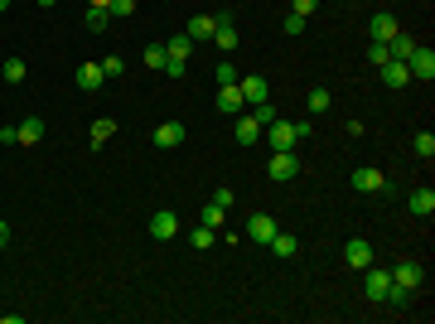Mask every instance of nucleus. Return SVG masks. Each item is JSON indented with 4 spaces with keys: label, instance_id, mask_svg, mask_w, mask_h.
Masks as SVG:
<instances>
[{
    "label": "nucleus",
    "instance_id": "1",
    "mask_svg": "<svg viewBox=\"0 0 435 324\" xmlns=\"http://www.w3.org/2000/svg\"><path fill=\"white\" fill-rule=\"evenodd\" d=\"M266 174H271V179H295V174H300V155H295V150H271Z\"/></svg>",
    "mask_w": 435,
    "mask_h": 324
},
{
    "label": "nucleus",
    "instance_id": "2",
    "mask_svg": "<svg viewBox=\"0 0 435 324\" xmlns=\"http://www.w3.org/2000/svg\"><path fill=\"white\" fill-rule=\"evenodd\" d=\"M407 68H411V78L431 82V78H435V54H431V49H421V44H416V49H411V58H407Z\"/></svg>",
    "mask_w": 435,
    "mask_h": 324
},
{
    "label": "nucleus",
    "instance_id": "3",
    "mask_svg": "<svg viewBox=\"0 0 435 324\" xmlns=\"http://www.w3.org/2000/svg\"><path fill=\"white\" fill-rule=\"evenodd\" d=\"M266 131H271V150H295V145H300V140H295V121H281V116H276Z\"/></svg>",
    "mask_w": 435,
    "mask_h": 324
},
{
    "label": "nucleus",
    "instance_id": "4",
    "mask_svg": "<svg viewBox=\"0 0 435 324\" xmlns=\"http://www.w3.org/2000/svg\"><path fill=\"white\" fill-rule=\"evenodd\" d=\"M354 189L358 194H382V189H387V174H378V169L363 164V169H354ZM387 194H392V189H387Z\"/></svg>",
    "mask_w": 435,
    "mask_h": 324
},
{
    "label": "nucleus",
    "instance_id": "5",
    "mask_svg": "<svg viewBox=\"0 0 435 324\" xmlns=\"http://www.w3.org/2000/svg\"><path fill=\"white\" fill-rule=\"evenodd\" d=\"M247 238H252V242H271L276 238V218L271 213H252L247 218Z\"/></svg>",
    "mask_w": 435,
    "mask_h": 324
},
{
    "label": "nucleus",
    "instance_id": "6",
    "mask_svg": "<svg viewBox=\"0 0 435 324\" xmlns=\"http://www.w3.org/2000/svg\"><path fill=\"white\" fill-rule=\"evenodd\" d=\"M387 286H392V271H373V267L363 271V296H368V300H382V296H387Z\"/></svg>",
    "mask_w": 435,
    "mask_h": 324
},
{
    "label": "nucleus",
    "instance_id": "7",
    "mask_svg": "<svg viewBox=\"0 0 435 324\" xmlns=\"http://www.w3.org/2000/svg\"><path fill=\"white\" fill-rule=\"evenodd\" d=\"M150 233H155L160 242H169V238L179 233V218H174V208H155V218H150Z\"/></svg>",
    "mask_w": 435,
    "mask_h": 324
},
{
    "label": "nucleus",
    "instance_id": "8",
    "mask_svg": "<svg viewBox=\"0 0 435 324\" xmlns=\"http://www.w3.org/2000/svg\"><path fill=\"white\" fill-rule=\"evenodd\" d=\"M155 145H160V150L184 145V121H160V126H155Z\"/></svg>",
    "mask_w": 435,
    "mask_h": 324
},
{
    "label": "nucleus",
    "instance_id": "9",
    "mask_svg": "<svg viewBox=\"0 0 435 324\" xmlns=\"http://www.w3.org/2000/svg\"><path fill=\"white\" fill-rule=\"evenodd\" d=\"M218 25H213V44L218 49H222V54H232V49H237V29H232V20H227V15H213Z\"/></svg>",
    "mask_w": 435,
    "mask_h": 324
},
{
    "label": "nucleus",
    "instance_id": "10",
    "mask_svg": "<svg viewBox=\"0 0 435 324\" xmlns=\"http://www.w3.org/2000/svg\"><path fill=\"white\" fill-rule=\"evenodd\" d=\"M232 135H237V145H256V140H261V126H256V116H242V111H237V121H232Z\"/></svg>",
    "mask_w": 435,
    "mask_h": 324
},
{
    "label": "nucleus",
    "instance_id": "11",
    "mask_svg": "<svg viewBox=\"0 0 435 324\" xmlns=\"http://www.w3.org/2000/svg\"><path fill=\"white\" fill-rule=\"evenodd\" d=\"M344 262H349L354 271H368V267H373V247H368V242H358V238H354V242L344 247Z\"/></svg>",
    "mask_w": 435,
    "mask_h": 324
},
{
    "label": "nucleus",
    "instance_id": "12",
    "mask_svg": "<svg viewBox=\"0 0 435 324\" xmlns=\"http://www.w3.org/2000/svg\"><path fill=\"white\" fill-rule=\"evenodd\" d=\"M382 82H387V87H407L411 68L402 63V58H387V63H382Z\"/></svg>",
    "mask_w": 435,
    "mask_h": 324
},
{
    "label": "nucleus",
    "instance_id": "13",
    "mask_svg": "<svg viewBox=\"0 0 435 324\" xmlns=\"http://www.w3.org/2000/svg\"><path fill=\"white\" fill-rule=\"evenodd\" d=\"M392 281H402V286L416 291V286L426 281V267H421V262H402V267H392Z\"/></svg>",
    "mask_w": 435,
    "mask_h": 324
},
{
    "label": "nucleus",
    "instance_id": "14",
    "mask_svg": "<svg viewBox=\"0 0 435 324\" xmlns=\"http://www.w3.org/2000/svg\"><path fill=\"white\" fill-rule=\"evenodd\" d=\"M237 87H242V102H247V107H261V102H266V78H242Z\"/></svg>",
    "mask_w": 435,
    "mask_h": 324
},
{
    "label": "nucleus",
    "instance_id": "15",
    "mask_svg": "<svg viewBox=\"0 0 435 324\" xmlns=\"http://www.w3.org/2000/svg\"><path fill=\"white\" fill-rule=\"evenodd\" d=\"M368 34H373V39H382V44H387V39H392V34H397V20H392V15H387V10H378V15H373V20H368Z\"/></svg>",
    "mask_w": 435,
    "mask_h": 324
},
{
    "label": "nucleus",
    "instance_id": "16",
    "mask_svg": "<svg viewBox=\"0 0 435 324\" xmlns=\"http://www.w3.org/2000/svg\"><path fill=\"white\" fill-rule=\"evenodd\" d=\"M242 107H247V102H242V87H237V82L218 92V111H227V116H237V111H242Z\"/></svg>",
    "mask_w": 435,
    "mask_h": 324
},
{
    "label": "nucleus",
    "instance_id": "17",
    "mask_svg": "<svg viewBox=\"0 0 435 324\" xmlns=\"http://www.w3.org/2000/svg\"><path fill=\"white\" fill-rule=\"evenodd\" d=\"M411 49H416V39H411V34H402V29H397V34L387 39V58H402V63H407Z\"/></svg>",
    "mask_w": 435,
    "mask_h": 324
},
{
    "label": "nucleus",
    "instance_id": "18",
    "mask_svg": "<svg viewBox=\"0 0 435 324\" xmlns=\"http://www.w3.org/2000/svg\"><path fill=\"white\" fill-rule=\"evenodd\" d=\"M407 203H411V213H416V218H431L435 213V189H416Z\"/></svg>",
    "mask_w": 435,
    "mask_h": 324
},
{
    "label": "nucleus",
    "instance_id": "19",
    "mask_svg": "<svg viewBox=\"0 0 435 324\" xmlns=\"http://www.w3.org/2000/svg\"><path fill=\"white\" fill-rule=\"evenodd\" d=\"M78 87L82 92H97V87H102V63H82L78 68Z\"/></svg>",
    "mask_w": 435,
    "mask_h": 324
},
{
    "label": "nucleus",
    "instance_id": "20",
    "mask_svg": "<svg viewBox=\"0 0 435 324\" xmlns=\"http://www.w3.org/2000/svg\"><path fill=\"white\" fill-rule=\"evenodd\" d=\"M15 131H20V145H39V140H44V121H39V116H29V121H20Z\"/></svg>",
    "mask_w": 435,
    "mask_h": 324
},
{
    "label": "nucleus",
    "instance_id": "21",
    "mask_svg": "<svg viewBox=\"0 0 435 324\" xmlns=\"http://www.w3.org/2000/svg\"><path fill=\"white\" fill-rule=\"evenodd\" d=\"M222 223H227V208L208 199V203H203V228H213V233H222Z\"/></svg>",
    "mask_w": 435,
    "mask_h": 324
},
{
    "label": "nucleus",
    "instance_id": "22",
    "mask_svg": "<svg viewBox=\"0 0 435 324\" xmlns=\"http://www.w3.org/2000/svg\"><path fill=\"white\" fill-rule=\"evenodd\" d=\"M189 49H193L189 34H174V39H164V54H169V58H184V63H189Z\"/></svg>",
    "mask_w": 435,
    "mask_h": 324
},
{
    "label": "nucleus",
    "instance_id": "23",
    "mask_svg": "<svg viewBox=\"0 0 435 324\" xmlns=\"http://www.w3.org/2000/svg\"><path fill=\"white\" fill-rule=\"evenodd\" d=\"M382 300H387V305H397V310H407V305H411V286H402V281H392V286H387V296H382Z\"/></svg>",
    "mask_w": 435,
    "mask_h": 324
},
{
    "label": "nucleus",
    "instance_id": "24",
    "mask_svg": "<svg viewBox=\"0 0 435 324\" xmlns=\"http://www.w3.org/2000/svg\"><path fill=\"white\" fill-rule=\"evenodd\" d=\"M266 247H276V257H295V252H300V242L290 238V233H281V228H276V238Z\"/></svg>",
    "mask_w": 435,
    "mask_h": 324
},
{
    "label": "nucleus",
    "instance_id": "25",
    "mask_svg": "<svg viewBox=\"0 0 435 324\" xmlns=\"http://www.w3.org/2000/svg\"><path fill=\"white\" fill-rule=\"evenodd\" d=\"M213 15H193V25H189V39H213Z\"/></svg>",
    "mask_w": 435,
    "mask_h": 324
},
{
    "label": "nucleus",
    "instance_id": "26",
    "mask_svg": "<svg viewBox=\"0 0 435 324\" xmlns=\"http://www.w3.org/2000/svg\"><path fill=\"white\" fill-rule=\"evenodd\" d=\"M111 135H116V121H111V116H97V121H92V145H102Z\"/></svg>",
    "mask_w": 435,
    "mask_h": 324
},
{
    "label": "nucleus",
    "instance_id": "27",
    "mask_svg": "<svg viewBox=\"0 0 435 324\" xmlns=\"http://www.w3.org/2000/svg\"><path fill=\"white\" fill-rule=\"evenodd\" d=\"M164 63H169L164 44H150V49H145V68H150V73H164Z\"/></svg>",
    "mask_w": 435,
    "mask_h": 324
},
{
    "label": "nucleus",
    "instance_id": "28",
    "mask_svg": "<svg viewBox=\"0 0 435 324\" xmlns=\"http://www.w3.org/2000/svg\"><path fill=\"white\" fill-rule=\"evenodd\" d=\"M107 25H111V10H87V29L92 34H107Z\"/></svg>",
    "mask_w": 435,
    "mask_h": 324
},
{
    "label": "nucleus",
    "instance_id": "29",
    "mask_svg": "<svg viewBox=\"0 0 435 324\" xmlns=\"http://www.w3.org/2000/svg\"><path fill=\"white\" fill-rule=\"evenodd\" d=\"M189 242L198 247V252H208V247L218 242V233H213V228H193V233H189Z\"/></svg>",
    "mask_w": 435,
    "mask_h": 324
},
{
    "label": "nucleus",
    "instance_id": "30",
    "mask_svg": "<svg viewBox=\"0 0 435 324\" xmlns=\"http://www.w3.org/2000/svg\"><path fill=\"white\" fill-rule=\"evenodd\" d=\"M329 102H334V97H329V87H310V111H315V116L329 111Z\"/></svg>",
    "mask_w": 435,
    "mask_h": 324
},
{
    "label": "nucleus",
    "instance_id": "31",
    "mask_svg": "<svg viewBox=\"0 0 435 324\" xmlns=\"http://www.w3.org/2000/svg\"><path fill=\"white\" fill-rule=\"evenodd\" d=\"M5 82H25V58H5Z\"/></svg>",
    "mask_w": 435,
    "mask_h": 324
},
{
    "label": "nucleus",
    "instance_id": "32",
    "mask_svg": "<svg viewBox=\"0 0 435 324\" xmlns=\"http://www.w3.org/2000/svg\"><path fill=\"white\" fill-rule=\"evenodd\" d=\"M411 150L431 160V155H435V135H431V131H421V135H416V140H411Z\"/></svg>",
    "mask_w": 435,
    "mask_h": 324
},
{
    "label": "nucleus",
    "instance_id": "33",
    "mask_svg": "<svg viewBox=\"0 0 435 324\" xmlns=\"http://www.w3.org/2000/svg\"><path fill=\"white\" fill-rule=\"evenodd\" d=\"M320 10V0H290V15H300V20H310Z\"/></svg>",
    "mask_w": 435,
    "mask_h": 324
},
{
    "label": "nucleus",
    "instance_id": "34",
    "mask_svg": "<svg viewBox=\"0 0 435 324\" xmlns=\"http://www.w3.org/2000/svg\"><path fill=\"white\" fill-rule=\"evenodd\" d=\"M121 73H126V63H121L116 54H111V58H102V78H121Z\"/></svg>",
    "mask_w": 435,
    "mask_h": 324
},
{
    "label": "nucleus",
    "instance_id": "35",
    "mask_svg": "<svg viewBox=\"0 0 435 324\" xmlns=\"http://www.w3.org/2000/svg\"><path fill=\"white\" fill-rule=\"evenodd\" d=\"M107 10L116 15V20H126V15H136V0H111Z\"/></svg>",
    "mask_w": 435,
    "mask_h": 324
},
{
    "label": "nucleus",
    "instance_id": "36",
    "mask_svg": "<svg viewBox=\"0 0 435 324\" xmlns=\"http://www.w3.org/2000/svg\"><path fill=\"white\" fill-rule=\"evenodd\" d=\"M368 63H387V44H382V39H373V44H368Z\"/></svg>",
    "mask_w": 435,
    "mask_h": 324
},
{
    "label": "nucleus",
    "instance_id": "37",
    "mask_svg": "<svg viewBox=\"0 0 435 324\" xmlns=\"http://www.w3.org/2000/svg\"><path fill=\"white\" fill-rule=\"evenodd\" d=\"M252 116H256V126H271V121H276L271 102H261V107H252Z\"/></svg>",
    "mask_w": 435,
    "mask_h": 324
},
{
    "label": "nucleus",
    "instance_id": "38",
    "mask_svg": "<svg viewBox=\"0 0 435 324\" xmlns=\"http://www.w3.org/2000/svg\"><path fill=\"white\" fill-rule=\"evenodd\" d=\"M218 82H222V87H232V82H237V73H232V63H218V73H213Z\"/></svg>",
    "mask_w": 435,
    "mask_h": 324
},
{
    "label": "nucleus",
    "instance_id": "39",
    "mask_svg": "<svg viewBox=\"0 0 435 324\" xmlns=\"http://www.w3.org/2000/svg\"><path fill=\"white\" fill-rule=\"evenodd\" d=\"M0 145H20V131H15V126H0Z\"/></svg>",
    "mask_w": 435,
    "mask_h": 324
},
{
    "label": "nucleus",
    "instance_id": "40",
    "mask_svg": "<svg viewBox=\"0 0 435 324\" xmlns=\"http://www.w3.org/2000/svg\"><path fill=\"white\" fill-rule=\"evenodd\" d=\"M286 34H305V20H300V15H286Z\"/></svg>",
    "mask_w": 435,
    "mask_h": 324
},
{
    "label": "nucleus",
    "instance_id": "41",
    "mask_svg": "<svg viewBox=\"0 0 435 324\" xmlns=\"http://www.w3.org/2000/svg\"><path fill=\"white\" fill-rule=\"evenodd\" d=\"M111 0H87V10H107Z\"/></svg>",
    "mask_w": 435,
    "mask_h": 324
},
{
    "label": "nucleus",
    "instance_id": "42",
    "mask_svg": "<svg viewBox=\"0 0 435 324\" xmlns=\"http://www.w3.org/2000/svg\"><path fill=\"white\" fill-rule=\"evenodd\" d=\"M5 242H10V228H5V223H0V247H5Z\"/></svg>",
    "mask_w": 435,
    "mask_h": 324
},
{
    "label": "nucleus",
    "instance_id": "43",
    "mask_svg": "<svg viewBox=\"0 0 435 324\" xmlns=\"http://www.w3.org/2000/svg\"><path fill=\"white\" fill-rule=\"evenodd\" d=\"M5 10H10V0H0V15H5Z\"/></svg>",
    "mask_w": 435,
    "mask_h": 324
},
{
    "label": "nucleus",
    "instance_id": "44",
    "mask_svg": "<svg viewBox=\"0 0 435 324\" xmlns=\"http://www.w3.org/2000/svg\"><path fill=\"white\" fill-rule=\"evenodd\" d=\"M39 5H58V0H39Z\"/></svg>",
    "mask_w": 435,
    "mask_h": 324
}]
</instances>
